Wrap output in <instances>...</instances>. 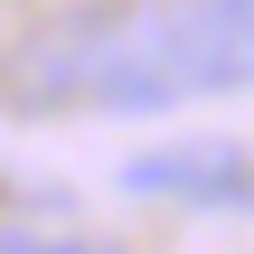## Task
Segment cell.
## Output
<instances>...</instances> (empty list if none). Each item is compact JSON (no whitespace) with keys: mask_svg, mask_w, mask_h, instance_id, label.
I'll use <instances>...</instances> for the list:
<instances>
[{"mask_svg":"<svg viewBox=\"0 0 254 254\" xmlns=\"http://www.w3.org/2000/svg\"><path fill=\"white\" fill-rule=\"evenodd\" d=\"M123 179H132V198H217L236 179V151L226 141H170V151H141Z\"/></svg>","mask_w":254,"mask_h":254,"instance_id":"cell-4","label":"cell"},{"mask_svg":"<svg viewBox=\"0 0 254 254\" xmlns=\"http://www.w3.org/2000/svg\"><path fill=\"white\" fill-rule=\"evenodd\" d=\"M0 254H104V245H75V236H66V245H57V236H9Z\"/></svg>","mask_w":254,"mask_h":254,"instance_id":"cell-5","label":"cell"},{"mask_svg":"<svg viewBox=\"0 0 254 254\" xmlns=\"http://www.w3.org/2000/svg\"><path fill=\"white\" fill-rule=\"evenodd\" d=\"M198 75H189V47H179V19L170 0H132L104 19V47H94V113H170L189 104Z\"/></svg>","mask_w":254,"mask_h":254,"instance_id":"cell-1","label":"cell"},{"mask_svg":"<svg viewBox=\"0 0 254 254\" xmlns=\"http://www.w3.org/2000/svg\"><path fill=\"white\" fill-rule=\"evenodd\" d=\"M94 47H104V19H57L38 28L19 57H9V94L28 113H57L66 94H94Z\"/></svg>","mask_w":254,"mask_h":254,"instance_id":"cell-3","label":"cell"},{"mask_svg":"<svg viewBox=\"0 0 254 254\" xmlns=\"http://www.w3.org/2000/svg\"><path fill=\"white\" fill-rule=\"evenodd\" d=\"M170 19H179V47H189L198 94L254 85V0H170Z\"/></svg>","mask_w":254,"mask_h":254,"instance_id":"cell-2","label":"cell"}]
</instances>
